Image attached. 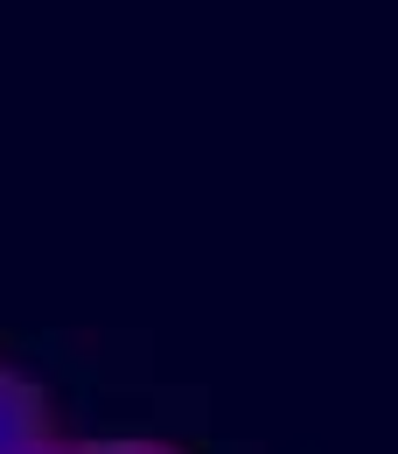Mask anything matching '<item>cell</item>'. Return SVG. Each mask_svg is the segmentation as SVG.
<instances>
[{
    "label": "cell",
    "mask_w": 398,
    "mask_h": 454,
    "mask_svg": "<svg viewBox=\"0 0 398 454\" xmlns=\"http://www.w3.org/2000/svg\"><path fill=\"white\" fill-rule=\"evenodd\" d=\"M50 441V398L28 378L0 371V454H35Z\"/></svg>",
    "instance_id": "1"
},
{
    "label": "cell",
    "mask_w": 398,
    "mask_h": 454,
    "mask_svg": "<svg viewBox=\"0 0 398 454\" xmlns=\"http://www.w3.org/2000/svg\"><path fill=\"white\" fill-rule=\"evenodd\" d=\"M35 454H84V448H63L57 434H50V441H43V448H35Z\"/></svg>",
    "instance_id": "3"
},
{
    "label": "cell",
    "mask_w": 398,
    "mask_h": 454,
    "mask_svg": "<svg viewBox=\"0 0 398 454\" xmlns=\"http://www.w3.org/2000/svg\"><path fill=\"white\" fill-rule=\"evenodd\" d=\"M84 454H175V448H154V441H98V448Z\"/></svg>",
    "instance_id": "2"
}]
</instances>
